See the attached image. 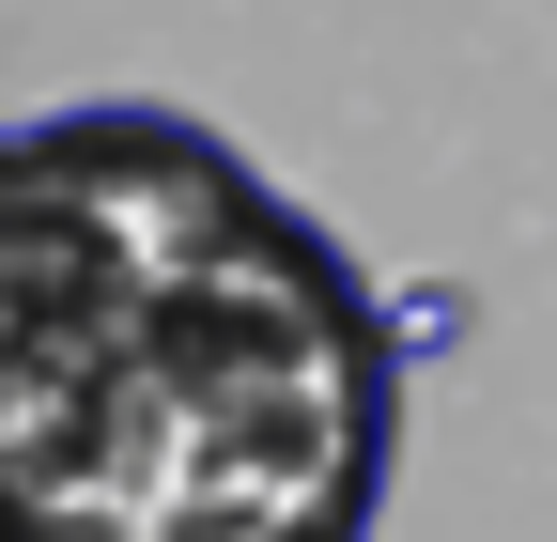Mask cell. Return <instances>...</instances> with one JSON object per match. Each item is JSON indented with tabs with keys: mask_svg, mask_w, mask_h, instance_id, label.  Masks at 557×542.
I'll return each mask as SVG.
<instances>
[{
	"mask_svg": "<svg viewBox=\"0 0 557 542\" xmlns=\"http://www.w3.org/2000/svg\"><path fill=\"white\" fill-rule=\"evenodd\" d=\"M403 357L186 109L0 124V542H357Z\"/></svg>",
	"mask_w": 557,
	"mask_h": 542,
	"instance_id": "1",
	"label": "cell"
}]
</instances>
